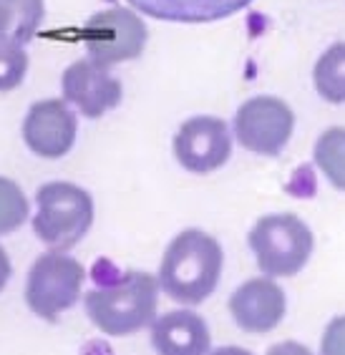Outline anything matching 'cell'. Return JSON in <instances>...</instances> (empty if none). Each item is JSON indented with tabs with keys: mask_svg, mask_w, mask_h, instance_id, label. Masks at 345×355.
Segmentation results:
<instances>
[{
	"mask_svg": "<svg viewBox=\"0 0 345 355\" xmlns=\"http://www.w3.org/2000/svg\"><path fill=\"white\" fill-rule=\"evenodd\" d=\"M151 343L159 355H207L210 328L196 313L174 310L151 322Z\"/></svg>",
	"mask_w": 345,
	"mask_h": 355,
	"instance_id": "obj_12",
	"label": "cell"
},
{
	"mask_svg": "<svg viewBox=\"0 0 345 355\" xmlns=\"http://www.w3.org/2000/svg\"><path fill=\"white\" fill-rule=\"evenodd\" d=\"M285 310L283 287L264 277L247 280L230 297V313L244 333H270L280 325Z\"/></svg>",
	"mask_w": 345,
	"mask_h": 355,
	"instance_id": "obj_11",
	"label": "cell"
},
{
	"mask_svg": "<svg viewBox=\"0 0 345 355\" xmlns=\"http://www.w3.org/2000/svg\"><path fill=\"white\" fill-rule=\"evenodd\" d=\"M8 277H10V260H8L6 250L0 247V290L8 285Z\"/></svg>",
	"mask_w": 345,
	"mask_h": 355,
	"instance_id": "obj_21",
	"label": "cell"
},
{
	"mask_svg": "<svg viewBox=\"0 0 345 355\" xmlns=\"http://www.w3.org/2000/svg\"><path fill=\"white\" fill-rule=\"evenodd\" d=\"M28 219L26 194L13 179L0 177V234L18 230Z\"/></svg>",
	"mask_w": 345,
	"mask_h": 355,
	"instance_id": "obj_17",
	"label": "cell"
},
{
	"mask_svg": "<svg viewBox=\"0 0 345 355\" xmlns=\"http://www.w3.org/2000/svg\"><path fill=\"white\" fill-rule=\"evenodd\" d=\"M212 355H252V353L250 350H244V348H219Z\"/></svg>",
	"mask_w": 345,
	"mask_h": 355,
	"instance_id": "obj_22",
	"label": "cell"
},
{
	"mask_svg": "<svg viewBox=\"0 0 345 355\" xmlns=\"http://www.w3.org/2000/svg\"><path fill=\"white\" fill-rule=\"evenodd\" d=\"M315 89L328 103H345V41L333 43L318 58L315 71Z\"/></svg>",
	"mask_w": 345,
	"mask_h": 355,
	"instance_id": "obj_15",
	"label": "cell"
},
{
	"mask_svg": "<svg viewBox=\"0 0 345 355\" xmlns=\"http://www.w3.org/2000/svg\"><path fill=\"white\" fill-rule=\"evenodd\" d=\"M63 98L78 106L83 116L99 119L106 111L116 109L121 103V83L114 76H108L94 61H76L63 71L61 78Z\"/></svg>",
	"mask_w": 345,
	"mask_h": 355,
	"instance_id": "obj_10",
	"label": "cell"
},
{
	"mask_svg": "<svg viewBox=\"0 0 345 355\" xmlns=\"http://www.w3.org/2000/svg\"><path fill=\"white\" fill-rule=\"evenodd\" d=\"M144 15L169 23H214L239 13L252 0H126Z\"/></svg>",
	"mask_w": 345,
	"mask_h": 355,
	"instance_id": "obj_13",
	"label": "cell"
},
{
	"mask_svg": "<svg viewBox=\"0 0 345 355\" xmlns=\"http://www.w3.org/2000/svg\"><path fill=\"white\" fill-rule=\"evenodd\" d=\"M295 114L283 98L255 96L247 98L235 116V137L244 149L262 157H278L290 141Z\"/></svg>",
	"mask_w": 345,
	"mask_h": 355,
	"instance_id": "obj_7",
	"label": "cell"
},
{
	"mask_svg": "<svg viewBox=\"0 0 345 355\" xmlns=\"http://www.w3.org/2000/svg\"><path fill=\"white\" fill-rule=\"evenodd\" d=\"M81 35L91 61L99 63L101 69H111L116 63L139 58L149 31L134 10L108 8L88 18Z\"/></svg>",
	"mask_w": 345,
	"mask_h": 355,
	"instance_id": "obj_6",
	"label": "cell"
},
{
	"mask_svg": "<svg viewBox=\"0 0 345 355\" xmlns=\"http://www.w3.org/2000/svg\"><path fill=\"white\" fill-rule=\"evenodd\" d=\"M159 280L149 272H126L116 282L86 295V313L106 335H131L154 322Z\"/></svg>",
	"mask_w": 345,
	"mask_h": 355,
	"instance_id": "obj_2",
	"label": "cell"
},
{
	"mask_svg": "<svg viewBox=\"0 0 345 355\" xmlns=\"http://www.w3.org/2000/svg\"><path fill=\"white\" fill-rule=\"evenodd\" d=\"M28 149L43 159H61L76 141V116L61 98H48L31 106L23 121Z\"/></svg>",
	"mask_w": 345,
	"mask_h": 355,
	"instance_id": "obj_9",
	"label": "cell"
},
{
	"mask_svg": "<svg viewBox=\"0 0 345 355\" xmlns=\"http://www.w3.org/2000/svg\"><path fill=\"white\" fill-rule=\"evenodd\" d=\"M267 355H312V353L305 348V345H300V343L285 340V343H278V345H272Z\"/></svg>",
	"mask_w": 345,
	"mask_h": 355,
	"instance_id": "obj_20",
	"label": "cell"
},
{
	"mask_svg": "<svg viewBox=\"0 0 345 355\" xmlns=\"http://www.w3.org/2000/svg\"><path fill=\"white\" fill-rule=\"evenodd\" d=\"M28 71V55L21 43L0 41V91H10L21 86Z\"/></svg>",
	"mask_w": 345,
	"mask_h": 355,
	"instance_id": "obj_18",
	"label": "cell"
},
{
	"mask_svg": "<svg viewBox=\"0 0 345 355\" xmlns=\"http://www.w3.org/2000/svg\"><path fill=\"white\" fill-rule=\"evenodd\" d=\"M320 355H345V315L330 320V325L325 328Z\"/></svg>",
	"mask_w": 345,
	"mask_h": 355,
	"instance_id": "obj_19",
	"label": "cell"
},
{
	"mask_svg": "<svg viewBox=\"0 0 345 355\" xmlns=\"http://www.w3.org/2000/svg\"><path fill=\"white\" fill-rule=\"evenodd\" d=\"M222 247L202 230L179 232L164 252L159 267V285L171 300L199 305L214 293L222 275Z\"/></svg>",
	"mask_w": 345,
	"mask_h": 355,
	"instance_id": "obj_1",
	"label": "cell"
},
{
	"mask_svg": "<svg viewBox=\"0 0 345 355\" xmlns=\"http://www.w3.org/2000/svg\"><path fill=\"white\" fill-rule=\"evenodd\" d=\"M43 0H0V41L28 43L43 21Z\"/></svg>",
	"mask_w": 345,
	"mask_h": 355,
	"instance_id": "obj_14",
	"label": "cell"
},
{
	"mask_svg": "<svg viewBox=\"0 0 345 355\" xmlns=\"http://www.w3.org/2000/svg\"><path fill=\"white\" fill-rule=\"evenodd\" d=\"M315 164L335 189L345 191V129L333 126L315 144Z\"/></svg>",
	"mask_w": 345,
	"mask_h": 355,
	"instance_id": "obj_16",
	"label": "cell"
},
{
	"mask_svg": "<svg viewBox=\"0 0 345 355\" xmlns=\"http://www.w3.org/2000/svg\"><path fill=\"white\" fill-rule=\"evenodd\" d=\"M232 154L230 129L217 116H194L179 126L174 137V157L187 171L210 174L227 164Z\"/></svg>",
	"mask_w": 345,
	"mask_h": 355,
	"instance_id": "obj_8",
	"label": "cell"
},
{
	"mask_svg": "<svg viewBox=\"0 0 345 355\" xmlns=\"http://www.w3.org/2000/svg\"><path fill=\"white\" fill-rule=\"evenodd\" d=\"M83 277V267L63 252L41 254L28 272V308L43 320H56L81 297Z\"/></svg>",
	"mask_w": 345,
	"mask_h": 355,
	"instance_id": "obj_5",
	"label": "cell"
},
{
	"mask_svg": "<svg viewBox=\"0 0 345 355\" xmlns=\"http://www.w3.org/2000/svg\"><path fill=\"white\" fill-rule=\"evenodd\" d=\"M250 247L264 275L292 277L312 254V232L298 214H267L250 230Z\"/></svg>",
	"mask_w": 345,
	"mask_h": 355,
	"instance_id": "obj_4",
	"label": "cell"
},
{
	"mask_svg": "<svg viewBox=\"0 0 345 355\" xmlns=\"http://www.w3.org/2000/svg\"><path fill=\"white\" fill-rule=\"evenodd\" d=\"M38 214L33 219L35 234L56 252H66L88 232L94 222L91 194L71 182H51L35 194Z\"/></svg>",
	"mask_w": 345,
	"mask_h": 355,
	"instance_id": "obj_3",
	"label": "cell"
}]
</instances>
